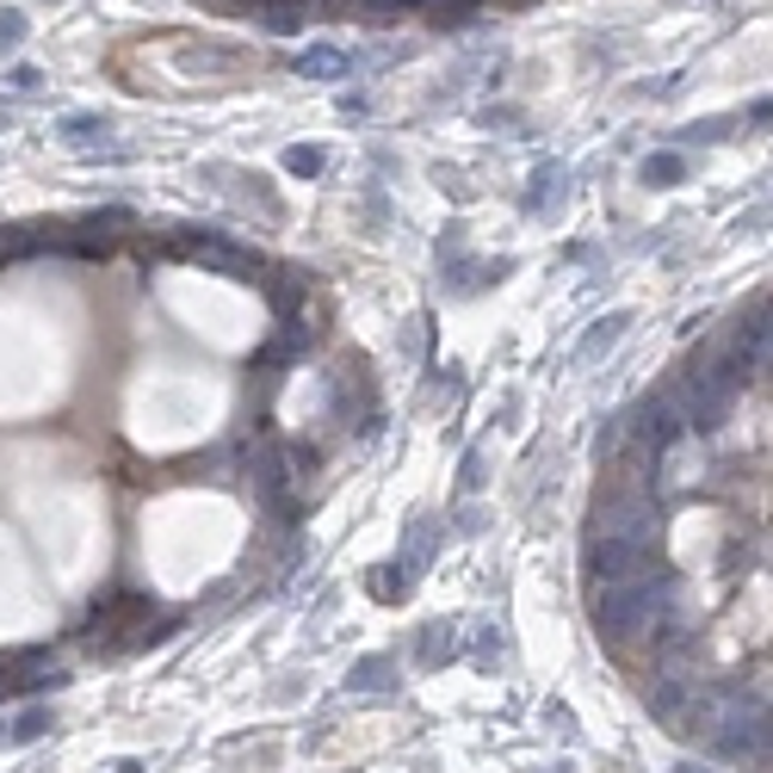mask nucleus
<instances>
[{"mask_svg":"<svg viewBox=\"0 0 773 773\" xmlns=\"http://www.w3.org/2000/svg\"><path fill=\"white\" fill-rule=\"evenodd\" d=\"M57 705H44V699H25L20 712L7 717V749H38L44 736H57Z\"/></svg>","mask_w":773,"mask_h":773,"instance_id":"obj_1","label":"nucleus"},{"mask_svg":"<svg viewBox=\"0 0 773 773\" xmlns=\"http://www.w3.org/2000/svg\"><path fill=\"white\" fill-rule=\"evenodd\" d=\"M57 136L69 143V149H81V155H94V149H106V136H112V118H94V112H69L57 124Z\"/></svg>","mask_w":773,"mask_h":773,"instance_id":"obj_2","label":"nucleus"},{"mask_svg":"<svg viewBox=\"0 0 773 773\" xmlns=\"http://www.w3.org/2000/svg\"><path fill=\"white\" fill-rule=\"evenodd\" d=\"M25 44V13L20 7H0V57H13Z\"/></svg>","mask_w":773,"mask_h":773,"instance_id":"obj_3","label":"nucleus"},{"mask_svg":"<svg viewBox=\"0 0 773 773\" xmlns=\"http://www.w3.org/2000/svg\"><path fill=\"white\" fill-rule=\"evenodd\" d=\"M7 87H13V94H38L44 75L32 69V62H20V69H7Z\"/></svg>","mask_w":773,"mask_h":773,"instance_id":"obj_4","label":"nucleus"},{"mask_svg":"<svg viewBox=\"0 0 773 773\" xmlns=\"http://www.w3.org/2000/svg\"><path fill=\"white\" fill-rule=\"evenodd\" d=\"M291 168H304V174H316V168H322V155H316V149H291Z\"/></svg>","mask_w":773,"mask_h":773,"instance_id":"obj_5","label":"nucleus"},{"mask_svg":"<svg viewBox=\"0 0 773 773\" xmlns=\"http://www.w3.org/2000/svg\"><path fill=\"white\" fill-rule=\"evenodd\" d=\"M118 773H149V768H143V761H118Z\"/></svg>","mask_w":773,"mask_h":773,"instance_id":"obj_6","label":"nucleus"},{"mask_svg":"<svg viewBox=\"0 0 773 773\" xmlns=\"http://www.w3.org/2000/svg\"><path fill=\"white\" fill-rule=\"evenodd\" d=\"M0 749H7V717H0Z\"/></svg>","mask_w":773,"mask_h":773,"instance_id":"obj_7","label":"nucleus"}]
</instances>
